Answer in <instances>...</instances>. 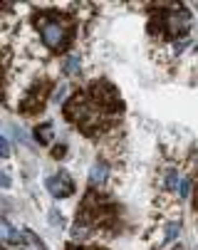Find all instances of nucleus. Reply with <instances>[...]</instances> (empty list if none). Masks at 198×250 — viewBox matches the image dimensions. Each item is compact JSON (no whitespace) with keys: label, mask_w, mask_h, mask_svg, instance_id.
<instances>
[{"label":"nucleus","mask_w":198,"mask_h":250,"mask_svg":"<svg viewBox=\"0 0 198 250\" xmlns=\"http://www.w3.org/2000/svg\"><path fill=\"white\" fill-rule=\"evenodd\" d=\"M38 27H40V35H42V42L50 47V50H62L67 45V38H70V30L62 20H57L55 15H42L38 18Z\"/></svg>","instance_id":"1"},{"label":"nucleus","mask_w":198,"mask_h":250,"mask_svg":"<svg viewBox=\"0 0 198 250\" xmlns=\"http://www.w3.org/2000/svg\"><path fill=\"white\" fill-rule=\"evenodd\" d=\"M72 181H70V176L67 173H59V176H50L47 178V191L57 198H64V196H70L72 193Z\"/></svg>","instance_id":"2"},{"label":"nucleus","mask_w":198,"mask_h":250,"mask_svg":"<svg viewBox=\"0 0 198 250\" xmlns=\"http://www.w3.org/2000/svg\"><path fill=\"white\" fill-rule=\"evenodd\" d=\"M107 173H109V166H107L104 161H94L92 168H89L92 184H104V181H107Z\"/></svg>","instance_id":"3"},{"label":"nucleus","mask_w":198,"mask_h":250,"mask_svg":"<svg viewBox=\"0 0 198 250\" xmlns=\"http://www.w3.org/2000/svg\"><path fill=\"white\" fill-rule=\"evenodd\" d=\"M163 181H166V188H171V191H178V184H181V176H178V171H166V178H163Z\"/></svg>","instance_id":"4"},{"label":"nucleus","mask_w":198,"mask_h":250,"mask_svg":"<svg viewBox=\"0 0 198 250\" xmlns=\"http://www.w3.org/2000/svg\"><path fill=\"white\" fill-rule=\"evenodd\" d=\"M79 57H70L67 62H64V72H67V75H75V72H79Z\"/></svg>","instance_id":"5"},{"label":"nucleus","mask_w":198,"mask_h":250,"mask_svg":"<svg viewBox=\"0 0 198 250\" xmlns=\"http://www.w3.org/2000/svg\"><path fill=\"white\" fill-rule=\"evenodd\" d=\"M178 196H181V198H188V196H191V181H188V178H181V184H178Z\"/></svg>","instance_id":"6"},{"label":"nucleus","mask_w":198,"mask_h":250,"mask_svg":"<svg viewBox=\"0 0 198 250\" xmlns=\"http://www.w3.org/2000/svg\"><path fill=\"white\" fill-rule=\"evenodd\" d=\"M3 238H5L8 243H13V240H18V235H15V230L10 228V223H8V221H3Z\"/></svg>","instance_id":"7"},{"label":"nucleus","mask_w":198,"mask_h":250,"mask_svg":"<svg viewBox=\"0 0 198 250\" xmlns=\"http://www.w3.org/2000/svg\"><path fill=\"white\" fill-rule=\"evenodd\" d=\"M0 154H3V159H8V156H10V141H8V136H5V134L0 136Z\"/></svg>","instance_id":"8"},{"label":"nucleus","mask_w":198,"mask_h":250,"mask_svg":"<svg viewBox=\"0 0 198 250\" xmlns=\"http://www.w3.org/2000/svg\"><path fill=\"white\" fill-rule=\"evenodd\" d=\"M178 230H181V226H178V223H171V226L166 228V240H174V238L178 235Z\"/></svg>","instance_id":"9"},{"label":"nucleus","mask_w":198,"mask_h":250,"mask_svg":"<svg viewBox=\"0 0 198 250\" xmlns=\"http://www.w3.org/2000/svg\"><path fill=\"white\" fill-rule=\"evenodd\" d=\"M0 184H3V188H8V186H10V176H8L5 171L0 173Z\"/></svg>","instance_id":"10"},{"label":"nucleus","mask_w":198,"mask_h":250,"mask_svg":"<svg viewBox=\"0 0 198 250\" xmlns=\"http://www.w3.org/2000/svg\"><path fill=\"white\" fill-rule=\"evenodd\" d=\"M196 206H198V198H196Z\"/></svg>","instance_id":"11"}]
</instances>
